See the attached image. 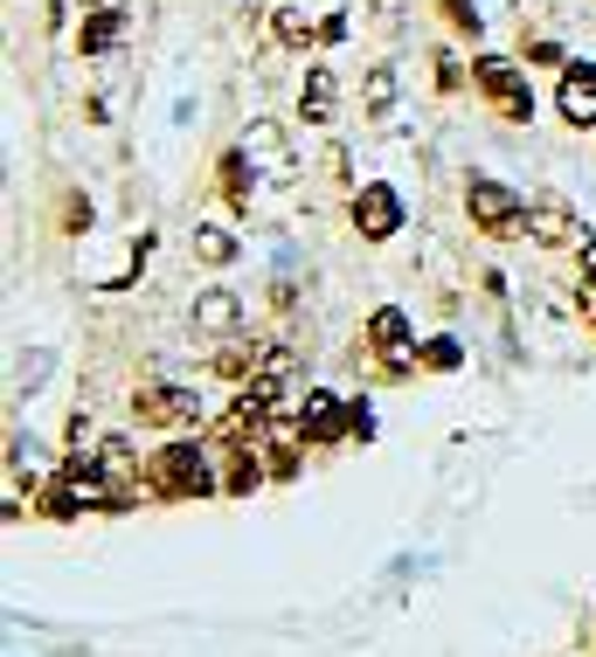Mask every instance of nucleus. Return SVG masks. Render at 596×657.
Instances as JSON below:
<instances>
[{
	"mask_svg": "<svg viewBox=\"0 0 596 657\" xmlns=\"http://www.w3.org/2000/svg\"><path fill=\"white\" fill-rule=\"evenodd\" d=\"M576 256H583V271H589V284H596V235H576Z\"/></svg>",
	"mask_w": 596,
	"mask_h": 657,
	"instance_id": "obj_21",
	"label": "nucleus"
},
{
	"mask_svg": "<svg viewBox=\"0 0 596 657\" xmlns=\"http://www.w3.org/2000/svg\"><path fill=\"white\" fill-rule=\"evenodd\" d=\"M118 42H125V14H84V29H76V49H84V56H105Z\"/></svg>",
	"mask_w": 596,
	"mask_h": 657,
	"instance_id": "obj_12",
	"label": "nucleus"
},
{
	"mask_svg": "<svg viewBox=\"0 0 596 657\" xmlns=\"http://www.w3.org/2000/svg\"><path fill=\"white\" fill-rule=\"evenodd\" d=\"M417 360H424V367H430V374H451V367H458V360H464V347H458V339H430V347H424V353H417Z\"/></svg>",
	"mask_w": 596,
	"mask_h": 657,
	"instance_id": "obj_17",
	"label": "nucleus"
},
{
	"mask_svg": "<svg viewBox=\"0 0 596 657\" xmlns=\"http://www.w3.org/2000/svg\"><path fill=\"white\" fill-rule=\"evenodd\" d=\"M195 332L237 339V332H243V305H237V292H201V298H195Z\"/></svg>",
	"mask_w": 596,
	"mask_h": 657,
	"instance_id": "obj_7",
	"label": "nucleus"
},
{
	"mask_svg": "<svg viewBox=\"0 0 596 657\" xmlns=\"http://www.w3.org/2000/svg\"><path fill=\"white\" fill-rule=\"evenodd\" d=\"M278 35H284V42H299V49H305V42H320V29H313L305 14H292V8L278 14Z\"/></svg>",
	"mask_w": 596,
	"mask_h": 657,
	"instance_id": "obj_18",
	"label": "nucleus"
},
{
	"mask_svg": "<svg viewBox=\"0 0 596 657\" xmlns=\"http://www.w3.org/2000/svg\"><path fill=\"white\" fill-rule=\"evenodd\" d=\"M133 409H139V423H153V430H180V423H195V415H201L195 388H174V381L133 394Z\"/></svg>",
	"mask_w": 596,
	"mask_h": 657,
	"instance_id": "obj_5",
	"label": "nucleus"
},
{
	"mask_svg": "<svg viewBox=\"0 0 596 657\" xmlns=\"http://www.w3.org/2000/svg\"><path fill=\"white\" fill-rule=\"evenodd\" d=\"M527 235H534V243H548V250H562V243H576V215H568L562 201H534L527 208Z\"/></svg>",
	"mask_w": 596,
	"mask_h": 657,
	"instance_id": "obj_9",
	"label": "nucleus"
},
{
	"mask_svg": "<svg viewBox=\"0 0 596 657\" xmlns=\"http://www.w3.org/2000/svg\"><path fill=\"white\" fill-rule=\"evenodd\" d=\"M562 118L568 125H596V63H568L562 70Z\"/></svg>",
	"mask_w": 596,
	"mask_h": 657,
	"instance_id": "obj_6",
	"label": "nucleus"
},
{
	"mask_svg": "<svg viewBox=\"0 0 596 657\" xmlns=\"http://www.w3.org/2000/svg\"><path fill=\"white\" fill-rule=\"evenodd\" d=\"M354 229L368 235V243H388V235L402 229V194L388 188V180H368V188L354 194Z\"/></svg>",
	"mask_w": 596,
	"mask_h": 657,
	"instance_id": "obj_4",
	"label": "nucleus"
},
{
	"mask_svg": "<svg viewBox=\"0 0 596 657\" xmlns=\"http://www.w3.org/2000/svg\"><path fill=\"white\" fill-rule=\"evenodd\" d=\"M360 112H368V118L396 112V70H388V63H375L368 76H360Z\"/></svg>",
	"mask_w": 596,
	"mask_h": 657,
	"instance_id": "obj_13",
	"label": "nucleus"
},
{
	"mask_svg": "<svg viewBox=\"0 0 596 657\" xmlns=\"http://www.w3.org/2000/svg\"><path fill=\"white\" fill-rule=\"evenodd\" d=\"M445 14H451V29L479 35V8H472V0H445Z\"/></svg>",
	"mask_w": 596,
	"mask_h": 657,
	"instance_id": "obj_19",
	"label": "nucleus"
},
{
	"mask_svg": "<svg viewBox=\"0 0 596 657\" xmlns=\"http://www.w3.org/2000/svg\"><path fill=\"white\" fill-rule=\"evenodd\" d=\"M472 84L492 97V112H500L506 125H527V118H534V91H527V76L513 70L506 56H479V63H472Z\"/></svg>",
	"mask_w": 596,
	"mask_h": 657,
	"instance_id": "obj_3",
	"label": "nucleus"
},
{
	"mask_svg": "<svg viewBox=\"0 0 596 657\" xmlns=\"http://www.w3.org/2000/svg\"><path fill=\"white\" fill-rule=\"evenodd\" d=\"M237 250H243V243H237L229 229H216V222H201V229H195V256L209 263V271H222V263H237Z\"/></svg>",
	"mask_w": 596,
	"mask_h": 657,
	"instance_id": "obj_14",
	"label": "nucleus"
},
{
	"mask_svg": "<svg viewBox=\"0 0 596 657\" xmlns=\"http://www.w3.org/2000/svg\"><path fill=\"white\" fill-rule=\"evenodd\" d=\"M299 430L313 436V443H341V430H347V409L333 402V394H305V415H299Z\"/></svg>",
	"mask_w": 596,
	"mask_h": 657,
	"instance_id": "obj_10",
	"label": "nucleus"
},
{
	"mask_svg": "<svg viewBox=\"0 0 596 657\" xmlns=\"http://www.w3.org/2000/svg\"><path fill=\"white\" fill-rule=\"evenodd\" d=\"M84 14H125V0H84Z\"/></svg>",
	"mask_w": 596,
	"mask_h": 657,
	"instance_id": "obj_22",
	"label": "nucleus"
},
{
	"mask_svg": "<svg viewBox=\"0 0 596 657\" xmlns=\"http://www.w3.org/2000/svg\"><path fill=\"white\" fill-rule=\"evenodd\" d=\"M250 173H257L250 152H222V194L237 201V208H250Z\"/></svg>",
	"mask_w": 596,
	"mask_h": 657,
	"instance_id": "obj_15",
	"label": "nucleus"
},
{
	"mask_svg": "<svg viewBox=\"0 0 596 657\" xmlns=\"http://www.w3.org/2000/svg\"><path fill=\"white\" fill-rule=\"evenodd\" d=\"M368 347H375V353H402V347H409V311H402V305L368 311Z\"/></svg>",
	"mask_w": 596,
	"mask_h": 657,
	"instance_id": "obj_11",
	"label": "nucleus"
},
{
	"mask_svg": "<svg viewBox=\"0 0 596 657\" xmlns=\"http://www.w3.org/2000/svg\"><path fill=\"white\" fill-rule=\"evenodd\" d=\"M576 311H583V326L596 332V284H583V292H576Z\"/></svg>",
	"mask_w": 596,
	"mask_h": 657,
	"instance_id": "obj_20",
	"label": "nucleus"
},
{
	"mask_svg": "<svg viewBox=\"0 0 596 657\" xmlns=\"http://www.w3.org/2000/svg\"><path fill=\"white\" fill-rule=\"evenodd\" d=\"M257 485H264V464H257L250 451H237V464L222 470V491H229V498H250Z\"/></svg>",
	"mask_w": 596,
	"mask_h": 657,
	"instance_id": "obj_16",
	"label": "nucleus"
},
{
	"mask_svg": "<svg viewBox=\"0 0 596 657\" xmlns=\"http://www.w3.org/2000/svg\"><path fill=\"white\" fill-rule=\"evenodd\" d=\"M464 215H472V229L492 235V243L527 235V201L513 194L506 180H492V173H472V180H464Z\"/></svg>",
	"mask_w": 596,
	"mask_h": 657,
	"instance_id": "obj_1",
	"label": "nucleus"
},
{
	"mask_svg": "<svg viewBox=\"0 0 596 657\" xmlns=\"http://www.w3.org/2000/svg\"><path fill=\"white\" fill-rule=\"evenodd\" d=\"M333 97H341V76H333L326 63L305 70V91H299V118L305 125H333Z\"/></svg>",
	"mask_w": 596,
	"mask_h": 657,
	"instance_id": "obj_8",
	"label": "nucleus"
},
{
	"mask_svg": "<svg viewBox=\"0 0 596 657\" xmlns=\"http://www.w3.org/2000/svg\"><path fill=\"white\" fill-rule=\"evenodd\" d=\"M146 485L167 491V498H209V491H222V478L209 470V451H201V443H167V451L153 457Z\"/></svg>",
	"mask_w": 596,
	"mask_h": 657,
	"instance_id": "obj_2",
	"label": "nucleus"
}]
</instances>
